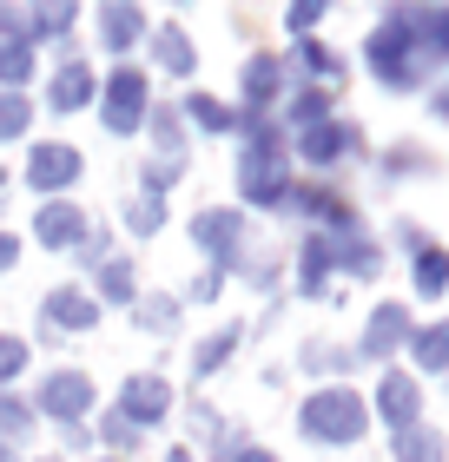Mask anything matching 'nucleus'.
Returning <instances> with one entry per match:
<instances>
[{
  "label": "nucleus",
  "instance_id": "f257e3e1",
  "mask_svg": "<svg viewBox=\"0 0 449 462\" xmlns=\"http://www.w3.org/2000/svg\"><path fill=\"white\" fill-rule=\"evenodd\" d=\"M304 430L324 436V443H351V436L363 430V403L351 390H331V396H317V403L304 410Z\"/></svg>",
  "mask_w": 449,
  "mask_h": 462
},
{
  "label": "nucleus",
  "instance_id": "f03ea898",
  "mask_svg": "<svg viewBox=\"0 0 449 462\" xmlns=\"http://www.w3.org/2000/svg\"><path fill=\"white\" fill-rule=\"evenodd\" d=\"M139 106H145V79H139V73H113V93H106V125H113V133H133V125H139Z\"/></svg>",
  "mask_w": 449,
  "mask_h": 462
},
{
  "label": "nucleus",
  "instance_id": "7ed1b4c3",
  "mask_svg": "<svg viewBox=\"0 0 449 462\" xmlns=\"http://www.w3.org/2000/svg\"><path fill=\"white\" fill-rule=\"evenodd\" d=\"M73 172H80V152H73V145H40V152H33V185H40V192L67 185Z\"/></svg>",
  "mask_w": 449,
  "mask_h": 462
},
{
  "label": "nucleus",
  "instance_id": "20e7f679",
  "mask_svg": "<svg viewBox=\"0 0 449 462\" xmlns=\"http://www.w3.org/2000/svg\"><path fill=\"white\" fill-rule=\"evenodd\" d=\"M126 416H133V423L165 416V383H159V376H133V383H126Z\"/></svg>",
  "mask_w": 449,
  "mask_h": 462
},
{
  "label": "nucleus",
  "instance_id": "39448f33",
  "mask_svg": "<svg viewBox=\"0 0 449 462\" xmlns=\"http://www.w3.org/2000/svg\"><path fill=\"white\" fill-rule=\"evenodd\" d=\"M87 376H53V383H47V410L53 416H80V410H87Z\"/></svg>",
  "mask_w": 449,
  "mask_h": 462
},
{
  "label": "nucleus",
  "instance_id": "423d86ee",
  "mask_svg": "<svg viewBox=\"0 0 449 462\" xmlns=\"http://www.w3.org/2000/svg\"><path fill=\"white\" fill-rule=\"evenodd\" d=\"M40 238L47 245H73L80 238V212L73 205H47V212H40Z\"/></svg>",
  "mask_w": 449,
  "mask_h": 462
},
{
  "label": "nucleus",
  "instance_id": "0eeeda50",
  "mask_svg": "<svg viewBox=\"0 0 449 462\" xmlns=\"http://www.w3.org/2000/svg\"><path fill=\"white\" fill-rule=\"evenodd\" d=\"M383 410H390V423H410V416H416V390H410V376H390V383H383Z\"/></svg>",
  "mask_w": 449,
  "mask_h": 462
},
{
  "label": "nucleus",
  "instance_id": "6e6552de",
  "mask_svg": "<svg viewBox=\"0 0 449 462\" xmlns=\"http://www.w3.org/2000/svg\"><path fill=\"white\" fill-rule=\"evenodd\" d=\"M47 310H53V324H67V330H87V324H93V304L80 298V291H67V298H53Z\"/></svg>",
  "mask_w": 449,
  "mask_h": 462
},
{
  "label": "nucleus",
  "instance_id": "1a4fd4ad",
  "mask_svg": "<svg viewBox=\"0 0 449 462\" xmlns=\"http://www.w3.org/2000/svg\"><path fill=\"white\" fill-rule=\"evenodd\" d=\"M443 284H449V258H443V251H423V258H416V291H430V298H436Z\"/></svg>",
  "mask_w": 449,
  "mask_h": 462
},
{
  "label": "nucleus",
  "instance_id": "9d476101",
  "mask_svg": "<svg viewBox=\"0 0 449 462\" xmlns=\"http://www.w3.org/2000/svg\"><path fill=\"white\" fill-rule=\"evenodd\" d=\"M87 87H93L87 67H67V73L53 79V106H80V99H87Z\"/></svg>",
  "mask_w": 449,
  "mask_h": 462
},
{
  "label": "nucleus",
  "instance_id": "9b49d317",
  "mask_svg": "<svg viewBox=\"0 0 449 462\" xmlns=\"http://www.w3.org/2000/svg\"><path fill=\"white\" fill-rule=\"evenodd\" d=\"M199 238H205V245H219V251H225L231 238H239V212H219V218H199Z\"/></svg>",
  "mask_w": 449,
  "mask_h": 462
},
{
  "label": "nucleus",
  "instance_id": "f8f14e48",
  "mask_svg": "<svg viewBox=\"0 0 449 462\" xmlns=\"http://www.w3.org/2000/svg\"><path fill=\"white\" fill-rule=\"evenodd\" d=\"M403 337V310H377V324H370V350H390Z\"/></svg>",
  "mask_w": 449,
  "mask_h": 462
},
{
  "label": "nucleus",
  "instance_id": "ddd939ff",
  "mask_svg": "<svg viewBox=\"0 0 449 462\" xmlns=\"http://www.w3.org/2000/svg\"><path fill=\"white\" fill-rule=\"evenodd\" d=\"M159 60H165L173 73H185V67H192V47H185V33H173V27H165V33H159Z\"/></svg>",
  "mask_w": 449,
  "mask_h": 462
},
{
  "label": "nucleus",
  "instance_id": "4468645a",
  "mask_svg": "<svg viewBox=\"0 0 449 462\" xmlns=\"http://www.w3.org/2000/svg\"><path fill=\"white\" fill-rule=\"evenodd\" d=\"M416 356H423V364H443V356H449V330H416Z\"/></svg>",
  "mask_w": 449,
  "mask_h": 462
},
{
  "label": "nucleus",
  "instance_id": "2eb2a0df",
  "mask_svg": "<svg viewBox=\"0 0 449 462\" xmlns=\"http://www.w3.org/2000/svg\"><path fill=\"white\" fill-rule=\"evenodd\" d=\"M0 133H27V106H20V93H0Z\"/></svg>",
  "mask_w": 449,
  "mask_h": 462
},
{
  "label": "nucleus",
  "instance_id": "dca6fc26",
  "mask_svg": "<svg viewBox=\"0 0 449 462\" xmlns=\"http://www.w3.org/2000/svg\"><path fill=\"white\" fill-rule=\"evenodd\" d=\"M139 33V14L133 7H106V40H133Z\"/></svg>",
  "mask_w": 449,
  "mask_h": 462
},
{
  "label": "nucleus",
  "instance_id": "f3484780",
  "mask_svg": "<svg viewBox=\"0 0 449 462\" xmlns=\"http://www.w3.org/2000/svg\"><path fill=\"white\" fill-rule=\"evenodd\" d=\"M403 462H443V443L436 436H403Z\"/></svg>",
  "mask_w": 449,
  "mask_h": 462
},
{
  "label": "nucleus",
  "instance_id": "a211bd4d",
  "mask_svg": "<svg viewBox=\"0 0 449 462\" xmlns=\"http://www.w3.org/2000/svg\"><path fill=\"white\" fill-rule=\"evenodd\" d=\"M99 291H106V298H133V271H126V264H106V271H99Z\"/></svg>",
  "mask_w": 449,
  "mask_h": 462
},
{
  "label": "nucleus",
  "instance_id": "6ab92c4d",
  "mask_svg": "<svg viewBox=\"0 0 449 462\" xmlns=\"http://www.w3.org/2000/svg\"><path fill=\"white\" fill-rule=\"evenodd\" d=\"M245 87H251V99H265V93H277V67H271V60H258V67L245 73Z\"/></svg>",
  "mask_w": 449,
  "mask_h": 462
},
{
  "label": "nucleus",
  "instance_id": "aec40b11",
  "mask_svg": "<svg viewBox=\"0 0 449 462\" xmlns=\"http://www.w3.org/2000/svg\"><path fill=\"white\" fill-rule=\"evenodd\" d=\"M192 119H199V125H219V133L231 125V113L219 106V99H192Z\"/></svg>",
  "mask_w": 449,
  "mask_h": 462
},
{
  "label": "nucleus",
  "instance_id": "412c9836",
  "mask_svg": "<svg viewBox=\"0 0 449 462\" xmlns=\"http://www.w3.org/2000/svg\"><path fill=\"white\" fill-rule=\"evenodd\" d=\"M0 79H27V47H7V53H0Z\"/></svg>",
  "mask_w": 449,
  "mask_h": 462
},
{
  "label": "nucleus",
  "instance_id": "4be33fe9",
  "mask_svg": "<svg viewBox=\"0 0 449 462\" xmlns=\"http://www.w3.org/2000/svg\"><path fill=\"white\" fill-rule=\"evenodd\" d=\"M0 430H7V436H27L33 423H27V410H20V403H0Z\"/></svg>",
  "mask_w": 449,
  "mask_h": 462
},
{
  "label": "nucleus",
  "instance_id": "5701e85b",
  "mask_svg": "<svg viewBox=\"0 0 449 462\" xmlns=\"http://www.w3.org/2000/svg\"><path fill=\"white\" fill-rule=\"evenodd\" d=\"M20 364H27V344H0V376H20Z\"/></svg>",
  "mask_w": 449,
  "mask_h": 462
},
{
  "label": "nucleus",
  "instance_id": "b1692460",
  "mask_svg": "<svg viewBox=\"0 0 449 462\" xmlns=\"http://www.w3.org/2000/svg\"><path fill=\"white\" fill-rule=\"evenodd\" d=\"M145 324H153V330H173V304H165V298H145Z\"/></svg>",
  "mask_w": 449,
  "mask_h": 462
},
{
  "label": "nucleus",
  "instance_id": "393cba45",
  "mask_svg": "<svg viewBox=\"0 0 449 462\" xmlns=\"http://www.w3.org/2000/svg\"><path fill=\"white\" fill-rule=\"evenodd\" d=\"M159 225V199H139L133 205V231H153Z\"/></svg>",
  "mask_w": 449,
  "mask_h": 462
},
{
  "label": "nucleus",
  "instance_id": "a878e982",
  "mask_svg": "<svg viewBox=\"0 0 449 462\" xmlns=\"http://www.w3.org/2000/svg\"><path fill=\"white\" fill-rule=\"evenodd\" d=\"M231 350V330H225V337H211L205 350H199V370H219V356Z\"/></svg>",
  "mask_w": 449,
  "mask_h": 462
},
{
  "label": "nucleus",
  "instance_id": "bb28decb",
  "mask_svg": "<svg viewBox=\"0 0 449 462\" xmlns=\"http://www.w3.org/2000/svg\"><path fill=\"white\" fill-rule=\"evenodd\" d=\"M225 462H271L265 449H239V456H225Z\"/></svg>",
  "mask_w": 449,
  "mask_h": 462
},
{
  "label": "nucleus",
  "instance_id": "cd10ccee",
  "mask_svg": "<svg viewBox=\"0 0 449 462\" xmlns=\"http://www.w3.org/2000/svg\"><path fill=\"white\" fill-rule=\"evenodd\" d=\"M14 264V238H0V271H7Z\"/></svg>",
  "mask_w": 449,
  "mask_h": 462
}]
</instances>
